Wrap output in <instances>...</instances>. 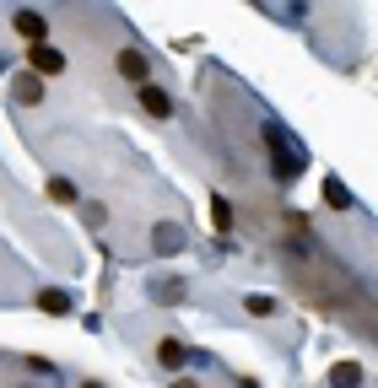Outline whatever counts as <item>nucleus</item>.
<instances>
[{"instance_id": "nucleus-1", "label": "nucleus", "mask_w": 378, "mask_h": 388, "mask_svg": "<svg viewBox=\"0 0 378 388\" xmlns=\"http://www.w3.org/2000/svg\"><path fill=\"white\" fill-rule=\"evenodd\" d=\"M141 103H146V113H157V119L173 113V97L162 92V86H141Z\"/></svg>"}, {"instance_id": "nucleus-2", "label": "nucleus", "mask_w": 378, "mask_h": 388, "mask_svg": "<svg viewBox=\"0 0 378 388\" xmlns=\"http://www.w3.org/2000/svg\"><path fill=\"white\" fill-rule=\"evenodd\" d=\"M60 65H65V54H60V48H49V44H33V71H60Z\"/></svg>"}, {"instance_id": "nucleus-3", "label": "nucleus", "mask_w": 378, "mask_h": 388, "mask_svg": "<svg viewBox=\"0 0 378 388\" xmlns=\"http://www.w3.org/2000/svg\"><path fill=\"white\" fill-rule=\"evenodd\" d=\"M119 71L130 76V81H141V76H146V54H141V48H124V54H119Z\"/></svg>"}, {"instance_id": "nucleus-4", "label": "nucleus", "mask_w": 378, "mask_h": 388, "mask_svg": "<svg viewBox=\"0 0 378 388\" xmlns=\"http://www.w3.org/2000/svg\"><path fill=\"white\" fill-rule=\"evenodd\" d=\"M38 97H44V86H38V76H22V81H16V103H27V108H33Z\"/></svg>"}, {"instance_id": "nucleus-5", "label": "nucleus", "mask_w": 378, "mask_h": 388, "mask_svg": "<svg viewBox=\"0 0 378 388\" xmlns=\"http://www.w3.org/2000/svg\"><path fill=\"white\" fill-rule=\"evenodd\" d=\"M329 383H335V388H357V383H362V372H357V367H329Z\"/></svg>"}, {"instance_id": "nucleus-6", "label": "nucleus", "mask_w": 378, "mask_h": 388, "mask_svg": "<svg viewBox=\"0 0 378 388\" xmlns=\"http://www.w3.org/2000/svg\"><path fill=\"white\" fill-rule=\"evenodd\" d=\"M184 356H189V351H184L179 340H162V345H157V362H162V367H179Z\"/></svg>"}, {"instance_id": "nucleus-7", "label": "nucleus", "mask_w": 378, "mask_h": 388, "mask_svg": "<svg viewBox=\"0 0 378 388\" xmlns=\"http://www.w3.org/2000/svg\"><path fill=\"white\" fill-rule=\"evenodd\" d=\"M16 33H27V38H44V16H38V11H16Z\"/></svg>"}, {"instance_id": "nucleus-8", "label": "nucleus", "mask_w": 378, "mask_h": 388, "mask_svg": "<svg viewBox=\"0 0 378 388\" xmlns=\"http://www.w3.org/2000/svg\"><path fill=\"white\" fill-rule=\"evenodd\" d=\"M38 307H44V313H65V307H71V297H65V291H44V297H38Z\"/></svg>"}, {"instance_id": "nucleus-9", "label": "nucleus", "mask_w": 378, "mask_h": 388, "mask_svg": "<svg viewBox=\"0 0 378 388\" xmlns=\"http://www.w3.org/2000/svg\"><path fill=\"white\" fill-rule=\"evenodd\" d=\"M211 216H217V232L232 227V205H227V200H217V205H211Z\"/></svg>"}, {"instance_id": "nucleus-10", "label": "nucleus", "mask_w": 378, "mask_h": 388, "mask_svg": "<svg viewBox=\"0 0 378 388\" xmlns=\"http://www.w3.org/2000/svg\"><path fill=\"white\" fill-rule=\"evenodd\" d=\"M173 388H195V383H173Z\"/></svg>"}]
</instances>
